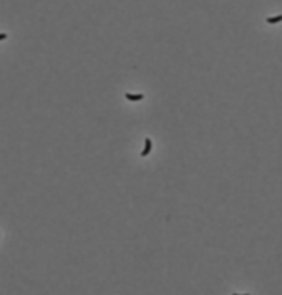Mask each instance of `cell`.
Masks as SVG:
<instances>
[{
  "label": "cell",
  "mask_w": 282,
  "mask_h": 295,
  "mask_svg": "<svg viewBox=\"0 0 282 295\" xmlns=\"http://www.w3.org/2000/svg\"><path fill=\"white\" fill-rule=\"evenodd\" d=\"M143 94H130L127 93L125 94V98H127L128 101H132V102H136V101H142L143 100Z\"/></svg>",
  "instance_id": "6da1fadb"
},
{
  "label": "cell",
  "mask_w": 282,
  "mask_h": 295,
  "mask_svg": "<svg viewBox=\"0 0 282 295\" xmlns=\"http://www.w3.org/2000/svg\"><path fill=\"white\" fill-rule=\"evenodd\" d=\"M150 150H152V139H150V138H146L145 139V149H143V152H142V157H146V156L150 153Z\"/></svg>",
  "instance_id": "7a4b0ae2"
},
{
  "label": "cell",
  "mask_w": 282,
  "mask_h": 295,
  "mask_svg": "<svg viewBox=\"0 0 282 295\" xmlns=\"http://www.w3.org/2000/svg\"><path fill=\"white\" fill-rule=\"evenodd\" d=\"M282 19V15H277V17H273V18H267V22L268 24H277Z\"/></svg>",
  "instance_id": "3957f363"
},
{
  "label": "cell",
  "mask_w": 282,
  "mask_h": 295,
  "mask_svg": "<svg viewBox=\"0 0 282 295\" xmlns=\"http://www.w3.org/2000/svg\"><path fill=\"white\" fill-rule=\"evenodd\" d=\"M4 39H7V34L6 33H0V40H4Z\"/></svg>",
  "instance_id": "277c9868"
}]
</instances>
